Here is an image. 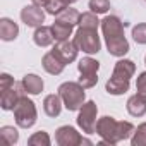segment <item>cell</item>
<instances>
[{"label": "cell", "mask_w": 146, "mask_h": 146, "mask_svg": "<svg viewBox=\"0 0 146 146\" xmlns=\"http://www.w3.org/2000/svg\"><path fill=\"white\" fill-rule=\"evenodd\" d=\"M48 2H50V0H31V4H35V5H38L41 9H45L48 5Z\"/></svg>", "instance_id": "32"}, {"label": "cell", "mask_w": 146, "mask_h": 146, "mask_svg": "<svg viewBox=\"0 0 146 146\" xmlns=\"http://www.w3.org/2000/svg\"><path fill=\"white\" fill-rule=\"evenodd\" d=\"M14 78L11 76V74H7V72H4V74H0V93L2 91H5V90H9L11 86H14Z\"/></svg>", "instance_id": "31"}, {"label": "cell", "mask_w": 146, "mask_h": 146, "mask_svg": "<svg viewBox=\"0 0 146 146\" xmlns=\"http://www.w3.org/2000/svg\"><path fill=\"white\" fill-rule=\"evenodd\" d=\"M125 108H127L129 115H132V117H143L146 113V100L136 93V95L129 96V100L125 103Z\"/></svg>", "instance_id": "19"}, {"label": "cell", "mask_w": 146, "mask_h": 146, "mask_svg": "<svg viewBox=\"0 0 146 146\" xmlns=\"http://www.w3.org/2000/svg\"><path fill=\"white\" fill-rule=\"evenodd\" d=\"M88 7L95 14H107L110 11V0H90Z\"/></svg>", "instance_id": "27"}, {"label": "cell", "mask_w": 146, "mask_h": 146, "mask_svg": "<svg viewBox=\"0 0 146 146\" xmlns=\"http://www.w3.org/2000/svg\"><path fill=\"white\" fill-rule=\"evenodd\" d=\"M105 45H107L108 53H110V55H113V57H124V55L131 50L129 41H127V38H125V36L113 38V40H107V41H105Z\"/></svg>", "instance_id": "16"}, {"label": "cell", "mask_w": 146, "mask_h": 146, "mask_svg": "<svg viewBox=\"0 0 146 146\" xmlns=\"http://www.w3.org/2000/svg\"><path fill=\"white\" fill-rule=\"evenodd\" d=\"M33 40H35V43H36L38 46H41V48L50 46V45L55 41V36H53L52 26H38V28H35Z\"/></svg>", "instance_id": "15"}, {"label": "cell", "mask_w": 146, "mask_h": 146, "mask_svg": "<svg viewBox=\"0 0 146 146\" xmlns=\"http://www.w3.org/2000/svg\"><path fill=\"white\" fill-rule=\"evenodd\" d=\"M28 144H29V146H50V144H52V139H50L48 132L38 131V132H35V134L29 136Z\"/></svg>", "instance_id": "24"}, {"label": "cell", "mask_w": 146, "mask_h": 146, "mask_svg": "<svg viewBox=\"0 0 146 146\" xmlns=\"http://www.w3.org/2000/svg\"><path fill=\"white\" fill-rule=\"evenodd\" d=\"M14 120L17 124V127L21 129H29L36 124L38 119V112H36V105L31 98H28V95H24L17 105L14 107Z\"/></svg>", "instance_id": "2"}, {"label": "cell", "mask_w": 146, "mask_h": 146, "mask_svg": "<svg viewBox=\"0 0 146 146\" xmlns=\"http://www.w3.org/2000/svg\"><path fill=\"white\" fill-rule=\"evenodd\" d=\"M129 86H131V81L129 79H122V78H115L112 76L107 84H105V90L108 95H113V96H119V95H124L129 91Z\"/></svg>", "instance_id": "18"}, {"label": "cell", "mask_w": 146, "mask_h": 146, "mask_svg": "<svg viewBox=\"0 0 146 146\" xmlns=\"http://www.w3.org/2000/svg\"><path fill=\"white\" fill-rule=\"evenodd\" d=\"M74 43L78 45V48L88 55L98 53L102 50V41L98 36V29H91V28H78L76 35H74Z\"/></svg>", "instance_id": "3"}, {"label": "cell", "mask_w": 146, "mask_h": 146, "mask_svg": "<svg viewBox=\"0 0 146 146\" xmlns=\"http://www.w3.org/2000/svg\"><path fill=\"white\" fill-rule=\"evenodd\" d=\"M127 23H122L119 16H107L105 19H102L100 26H102V33L105 41L107 40H113V38H120L124 36V28Z\"/></svg>", "instance_id": "8"}, {"label": "cell", "mask_w": 146, "mask_h": 146, "mask_svg": "<svg viewBox=\"0 0 146 146\" xmlns=\"http://www.w3.org/2000/svg\"><path fill=\"white\" fill-rule=\"evenodd\" d=\"M21 21L28 26V28H38V26H43L45 23V12L41 7L31 4V5H26L23 7L21 11Z\"/></svg>", "instance_id": "11"}, {"label": "cell", "mask_w": 146, "mask_h": 146, "mask_svg": "<svg viewBox=\"0 0 146 146\" xmlns=\"http://www.w3.org/2000/svg\"><path fill=\"white\" fill-rule=\"evenodd\" d=\"M132 38L139 45H146V23H139L132 28Z\"/></svg>", "instance_id": "29"}, {"label": "cell", "mask_w": 146, "mask_h": 146, "mask_svg": "<svg viewBox=\"0 0 146 146\" xmlns=\"http://www.w3.org/2000/svg\"><path fill=\"white\" fill-rule=\"evenodd\" d=\"M78 0H60V4L64 5V7H70L72 4H76Z\"/></svg>", "instance_id": "33"}, {"label": "cell", "mask_w": 146, "mask_h": 146, "mask_svg": "<svg viewBox=\"0 0 146 146\" xmlns=\"http://www.w3.org/2000/svg\"><path fill=\"white\" fill-rule=\"evenodd\" d=\"M21 83H23V86H24L28 95H40L43 91V86H45L43 79L38 74H26Z\"/></svg>", "instance_id": "20"}, {"label": "cell", "mask_w": 146, "mask_h": 146, "mask_svg": "<svg viewBox=\"0 0 146 146\" xmlns=\"http://www.w3.org/2000/svg\"><path fill=\"white\" fill-rule=\"evenodd\" d=\"M62 107H64V102H62V98H60L58 93L57 95L55 93L53 95H46L45 100H43V112L48 117H52V119H55V117L60 115Z\"/></svg>", "instance_id": "13"}, {"label": "cell", "mask_w": 146, "mask_h": 146, "mask_svg": "<svg viewBox=\"0 0 146 146\" xmlns=\"http://www.w3.org/2000/svg\"><path fill=\"white\" fill-rule=\"evenodd\" d=\"M136 91H137L139 96H143L146 100V70L141 72L137 76V79H136Z\"/></svg>", "instance_id": "30"}, {"label": "cell", "mask_w": 146, "mask_h": 146, "mask_svg": "<svg viewBox=\"0 0 146 146\" xmlns=\"http://www.w3.org/2000/svg\"><path fill=\"white\" fill-rule=\"evenodd\" d=\"M83 136L72 127V125H62L55 131V143L58 146H79L83 144Z\"/></svg>", "instance_id": "9"}, {"label": "cell", "mask_w": 146, "mask_h": 146, "mask_svg": "<svg viewBox=\"0 0 146 146\" xmlns=\"http://www.w3.org/2000/svg\"><path fill=\"white\" fill-rule=\"evenodd\" d=\"M72 29H74L72 24L58 21V19H55V23L52 24V31H53V36H55V41L69 40V36H72Z\"/></svg>", "instance_id": "21"}, {"label": "cell", "mask_w": 146, "mask_h": 146, "mask_svg": "<svg viewBox=\"0 0 146 146\" xmlns=\"http://www.w3.org/2000/svg\"><path fill=\"white\" fill-rule=\"evenodd\" d=\"M41 65H43V69L48 72V74H52V76H58V74H62V70L65 69V64L50 50L48 53H45L43 55V58H41Z\"/></svg>", "instance_id": "12"}, {"label": "cell", "mask_w": 146, "mask_h": 146, "mask_svg": "<svg viewBox=\"0 0 146 146\" xmlns=\"http://www.w3.org/2000/svg\"><path fill=\"white\" fill-rule=\"evenodd\" d=\"M98 119V107L93 100L84 102L83 107L79 108V115H78V125L84 134H95L96 132V120Z\"/></svg>", "instance_id": "5"}, {"label": "cell", "mask_w": 146, "mask_h": 146, "mask_svg": "<svg viewBox=\"0 0 146 146\" xmlns=\"http://www.w3.org/2000/svg\"><path fill=\"white\" fill-rule=\"evenodd\" d=\"M19 36V26L9 19V17H2L0 19V38L4 41H14Z\"/></svg>", "instance_id": "17"}, {"label": "cell", "mask_w": 146, "mask_h": 146, "mask_svg": "<svg viewBox=\"0 0 146 146\" xmlns=\"http://www.w3.org/2000/svg\"><path fill=\"white\" fill-rule=\"evenodd\" d=\"M0 134H2V137L9 143V144H16L19 141V132L14 125H4L0 127Z\"/></svg>", "instance_id": "28"}, {"label": "cell", "mask_w": 146, "mask_h": 146, "mask_svg": "<svg viewBox=\"0 0 146 146\" xmlns=\"http://www.w3.org/2000/svg\"><path fill=\"white\" fill-rule=\"evenodd\" d=\"M117 124L119 120H115L110 115H103L98 119L96 122V134L102 137L100 144H117L119 143V136H117Z\"/></svg>", "instance_id": "6"}, {"label": "cell", "mask_w": 146, "mask_h": 146, "mask_svg": "<svg viewBox=\"0 0 146 146\" xmlns=\"http://www.w3.org/2000/svg\"><path fill=\"white\" fill-rule=\"evenodd\" d=\"M134 72H136V64L129 58H120L115 67H113V72H112V76L115 78H122V79H129L134 76Z\"/></svg>", "instance_id": "14"}, {"label": "cell", "mask_w": 146, "mask_h": 146, "mask_svg": "<svg viewBox=\"0 0 146 146\" xmlns=\"http://www.w3.org/2000/svg\"><path fill=\"white\" fill-rule=\"evenodd\" d=\"M131 144L132 146H146V122L139 124L134 129V132L131 136Z\"/></svg>", "instance_id": "25"}, {"label": "cell", "mask_w": 146, "mask_h": 146, "mask_svg": "<svg viewBox=\"0 0 146 146\" xmlns=\"http://www.w3.org/2000/svg\"><path fill=\"white\" fill-rule=\"evenodd\" d=\"M134 129H136V127H134L131 122H127V120H119V124H117V136H119V143H120V141L129 139V137L132 136Z\"/></svg>", "instance_id": "26"}, {"label": "cell", "mask_w": 146, "mask_h": 146, "mask_svg": "<svg viewBox=\"0 0 146 146\" xmlns=\"http://www.w3.org/2000/svg\"><path fill=\"white\" fill-rule=\"evenodd\" d=\"M100 19H98V14H95V12H84V14H81V17H79V24L78 26H81V28H91V29H98V26H100Z\"/></svg>", "instance_id": "23"}, {"label": "cell", "mask_w": 146, "mask_h": 146, "mask_svg": "<svg viewBox=\"0 0 146 146\" xmlns=\"http://www.w3.org/2000/svg\"><path fill=\"white\" fill-rule=\"evenodd\" d=\"M79 17H81V14H79L76 9H72V7H65L60 14L55 16V19L64 21V23H69V24H72V26H78V24H79Z\"/></svg>", "instance_id": "22"}, {"label": "cell", "mask_w": 146, "mask_h": 146, "mask_svg": "<svg viewBox=\"0 0 146 146\" xmlns=\"http://www.w3.org/2000/svg\"><path fill=\"white\" fill-rule=\"evenodd\" d=\"M52 52L67 65V64H72L76 58H78V52H79V48H78V45L74 43V40H64V41H57L55 43V46L52 48Z\"/></svg>", "instance_id": "10"}, {"label": "cell", "mask_w": 146, "mask_h": 146, "mask_svg": "<svg viewBox=\"0 0 146 146\" xmlns=\"http://www.w3.org/2000/svg\"><path fill=\"white\" fill-rule=\"evenodd\" d=\"M144 2H146V0H144Z\"/></svg>", "instance_id": "35"}, {"label": "cell", "mask_w": 146, "mask_h": 146, "mask_svg": "<svg viewBox=\"0 0 146 146\" xmlns=\"http://www.w3.org/2000/svg\"><path fill=\"white\" fill-rule=\"evenodd\" d=\"M24 95H28V93H26L23 83H14V86H11L9 90L0 93V107H2V110H14V107Z\"/></svg>", "instance_id": "7"}, {"label": "cell", "mask_w": 146, "mask_h": 146, "mask_svg": "<svg viewBox=\"0 0 146 146\" xmlns=\"http://www.w3.org/2000/svg\"><path fill=\"white\" fill-rule=\"evenodd\" d=\"M98 69H100V62L96 58H91V57H83L78 64V70H79V84L84 88V90H90V88H95L96 83H98Z\"/></svg>", "instance_id": "4"}, {"label": "cell", "mask_w": 146, "mask_h": 146, "mask_svg": "<svg viewBox=\"0 0 146 146\" xmlns=\"http://www.w3.org/2000/svg\"><path fill=\"white\" fill-rule=\"evenodd\" d=\"M144 65H146V55H144Z\"/></svg>", "instance_id": "34"}, {"label": "cell", "mask_w": 146, "mask_h": 146, "mask_svg": "<svg viewBox=\"0 0 146 146\" xmlns=\"http://www.w3.org/2000/svg\"><path fill=\"white\" fill-rule=\"evenodd\" d=\"M57 91H58V95H60V98L64 102V107L69 112L79 110L83 107V103L86 102V91L79 83H74V81L62 83Z\"/></svg>", "instance_id": "1"}]
</instances>
